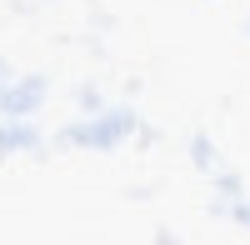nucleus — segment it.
<instances>
[{"label": "nucleus", "mask_w": 250, "mask_h": 245, "mask_svg": "<svg viewBox=\"0 0 250 245\" xmlns=\"http://www.w3.org/2000/svg\"><path fill=\"white\" fill-rule=\"evenodd\" d=\"M40 95H45V85H40V80H25V85H10V95L0 100V105H5V115H25Z\"/></svg>", "instance_id": "nucleus-2"}, {"label": "nucleus", "mask_w": 250, "mask_h": 245, "mask_svg": "<svg viewBox=\"0 0 250 245\" xmlns=\"http://www.w3.org/2000/svg\"><path fill=\"white\" fill-rule=\"evenodd\" d=\"M135 120L130 115H115V120H100V125H80V130H70V140H80V145H115V140L130 130Z\"/></svg>", "instance_id": "nucleus-1"}]
</instances>
